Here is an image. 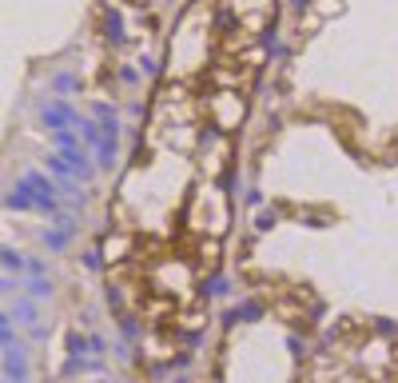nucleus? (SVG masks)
<instances>
[{
	"instance_id": "21",
	"label": "nucleus",
	"mask_w": 398,
	"mask_h": 383,
	"mask_svg": "<svg viewBox=\"0 0 398 383\" xmlns=\"http://www.w3.org/2000/svg\"><path fill=\"white\" fill-rule=\"evenodd\" d=\"M287 351H291L295 359H302V364L311 359V343H307V339H299V335H287Z\"/></svg>"
},
{
	"instance_id": "28",
	"label": "nucleus",
	"mask_w": 398,
	"mask_h": 383,
	"mask_svg": "<svg viewBox=\"0 0 398 383\" xmlns=\"http://www.w3.org/2000/svg\"><path fill=\"white\" fill-rule=\"evenodd\" d=\"M16 339H20V327H16V323H0V351L12 348Z\"/></svg>"
},
{
	"instance_id": "14",
	"label": "nucleus",
	"mask_w": 398,
	"mask_h": 383,
	"mask_svg": "<svg viewBox=\"0 0 398 383\" xmlns=\"http://www.w3.org/2000/svg\"><path fill=\"white\" fill-rule=\"evenodd\" d=\"M116 327H120V339L127 343H143V323L132 312H116Z\"/></svg>"
},
{
	"instance_id": "32",
	"label": "nucleus",
	"mask_w": 398,
	"mask_h": 383,
	"mask_svg": "<svg viewBox=\"0 0 398 383\" xmlns=\"http://www.w3.org/2000/svg\"><path fill=\"white\" fill-rule=\"evenodd\" d=\"M80 327H84V332L96 327V307H84V312H80Z\"/></svg>"
},
{
	"instance_id": "1",
	"label": "nucleus",
	"mask_w": 398,
	"mask_h": 383,
	"mask_svg": "<svg viewBox=\"0 0 398 383\" xmlns=\"http://www.w3.org/2000/svg\"><path fill=\"white\" fill-rule=\"evenodd\" d=\"M20 184L32 192V204H36L40 216H60L64 212V200H60V192H56V180H52V176L36 172V168H24V172H20Z\"/></svg>"
},
{
	"instance_id": "13",
	"label": "nucleus",
	"mask_w": 398,
	"mask_h": 383,
	"mask_svg": "<svg viewBox=\"0 0 398 383\" xmlns=\"http://www.w3.org/2000/svg\"><path fill=\"white\" fill-rule=\"evenodd\" d=\"M24 264H28V252L0 244V268L8 271V275H20V280H24Z\"/></svg>"
},
{
	"instance_id": "3",
	"label": "nucleus",
	"mask_w": 398,
	"mask_h": 383,
	"mask_svg": "<svg viewBox=\"0 0 398 383\" xmlns=\"http://www.w3.org/2000/svg\"><path fill=\"white\" fill-rule=\"evenodd\" d=\"M0 371L8 383H28L32 380V359H28V339H16L12 348L0 351Z\"/></svg>"
},
{
	"instance_id": "6",
	"label": "nucleus",
	"mask_w": 398,
	"mask_h": 383,
	"mask_svg": "<svg viewBox=\"0 0 398 383\" xmlns=\"http://www.w3.org/2000/svg\"><path fill=\"white\" fill-rule=\"evenodd\" d=\"M92 120H96V128H100V136H120V132H124V116H120L116 104L96 100V104H92Z\"/></svg>"
},
{
	"instance_id": "27",
	"label": "nucleus",
	"mask_w": 398,
	"mask_h": 383,
	"mask_svg": "<svg viewBox=\"0 0 398 383\" xmlns=\"http://www.w3.org/2000/svg\"><path fill=\"white\" fill-rule=\"evenodd\" d=\"M20 284H24L20 275H8V271H0V296H16V291H20Z\"/></svg>"
},
{
	"instance_id": "17",
	"label": "nucleus",
	"mask_w": 398,
	"mask_h": 383,
	"mask_svg": "<svg viewBox=\"0 0 398 383\" xmlns=\"http://www.w3.org/2000/svg\"><path fill=\"white\" fill-rule=\"evenodd\" d=\"M203 296H207V300H227V296H231V280H227L223 271L207 275V280H203Z\"/></svg>"
},
{
	"instance_id": "5",
	"label": "nucleus",
	"mask_w": 398,
	"mask_h": 383,
	"mask_svg": "<svg viewBox=\"0 0 398 383\" xmlns=\"http://www.w3.org/2000/svg\"><path fill=\"white\" fill-rule=\"evenodd\" d=\"M8 319H12L16 327H32V323H40V303L24 296V291H16L12 303H8Z\"/></svg>"
},
{
	"instance_id": "22",
	"label": "nucleus",
	"mask_w": 398,
	"mask_h": 383,
	"mask_svg": "<svg viewBox=\"0 0 398 383\" xmlns=\"http://www.w3.org/2000/svg\"><path fill=\"white\" fill-rule=\"evenodd\" d=\"M104 303H108L111 312H124V287L108 284V287H104Z\"/></svg>"
},
{
	"instance_id": "36",
	"label": "nucleus",
	"mask_w": 398,
	"mask_h": 383,
	"mask_svg": "<svg viewBox=\"0 0 398 383\" xmlns=\"http://www.w3.org/2000/svg\"><path fill=\"white\" fill-rule=\"evenodd\" d=\"M100 383H111V380H100Z\"/></svg>"
},
{
	"instance_id": "9",
	"label": "nucleus",
	"mask_w": 398,
	"mask_h": 383,
	"mask_svg": "<svg viewBox=\"0 0 398 383\" xmlns=\"http://www.w3.org/2000/svg\"><path fill=\"white\" fill-rule=\"evenodd\" d=\"M24 296H32L36 303L44 300H56V284H52V275H24V284H20Z\"/></svg>"
},
{
	"instance_id": "23",
	"label": "nucleus",
	"mask_w": 398,
	"mask_h": 383,
	"mask_svg": "<svg viewBox=\"0 0 398 383\" xmlns=\"http://www.w3.org/2000/svg\"><path fill=\"white\" fill-rule=\"evenodd\" d=\"M108 339H104V335L100 332H88V351H92V355H100V359H108Z\"/></svg>"
},
{
	"instance_id": "38",
	"label": "nucleus",
	"mask_w": 398,
	"mask_h": 383,
	"mask_svg": "<svg viewBox=\"0 0 398 383\" xmlns=\"http://www.w3.org/2000/svg\"><path fill=\"white\" fill-rule=\"evenodd\" d=\"M156 383H159V380H156Z\"/></svg>"
},
{
	"instance_id": "26",
	"label": "nucleus",
	"mask_w": 398,
	"mask_h": 383,
	"mask_svg": "<svg viewBox=\"0 0 398 383\" xmlns=\"http://www.w3.org/2000/svg\"><path fill=\"white\" fill-rule=\"evenodd\" d=\"M24 275H52V271H48V259H44V255H28Z\"/></svg>"
},
{
	"instance_id": "8",
	"label": "nucleus",
	"mask_w": 398,
	"mask_h": 383,
	"mask_svg": "<svg viewBox=\"0 0 398 383\" xmlns=\"http://www.w3.org/2000/svg\"><path fill=\"white\" fill-rule=\"evenodd\" d=\"M96 172H111L120 164V136H100V144L92 148Z\"/></svg>"
},
{
	"instance_id": "18",
	"label": "nucleus",
	"mask_w": 398,
	"mask_h": 383,
	"mask_svg": "<svg viewBox=\"0 0 398 383\" xmlns=\"http://www.w3.org/2000/svg\"><path fill=\"white\" fill-rule=\"evenodd\" d=\"M64 348H68V355H72V359H80V355H92V351H88V332H84V327H68Z\"/></svg>"
},
{
	"instance_id": "15",
	"label": "nucleus",
	"mask_w": 398,
	"mask_h": 383,
	"mask_svg": "<svg viewBox=\"0 0 398 383\" xmlns=\"http://www.w3.org/2000/svg\"><path fill=\"white\" fill-rule=\"evenodd\" d=\"M40 239H44V248H48L52 255H64V252H68V244H72V236H68L64 228H56V223H48Z\"/></svg>"
},
{
	"instance_id": "2",
	"label": "nucleus",
	"mask_w": 398,
	"mask_h": 383,
	"mask_svg": "<svg viewBox=\"0 0 398 383\" xmlns=\"http://www.w3.org/2000/svg\"><path fill=\"white\" fill-rule=\"evenodd\" d=\"M36 120H40L44 132H52V128H76L80 108H76V104H68L64 96H44V100H40V108H36Z\"/></svg>"
},
{
	"instance_id": "30",
	"label": "nucleus",
	"mask_w": 398,
	"mask_h": 383,
	"mask_svg": "<svg viewBox=\"0 0 398 383\" xmlns=\"http://www.w3.org/2000/svg\"><path fill=\"white\" fill-rule=\"evenodd\" d=\"M136 68H140V76H159V60H156V56H140Z\"/></svg>"
},
{
	"instance_id": "37",
	"label": "nucleus",
	"mask_w": 398,
	"mask_h": 383,
	"mask_svg": "<svg viewBox=\"0 0 398 383\" xmlns=\"http://www.w3.org/2000/svg\"><path fill=\"white\" fill-rule=\"evenodd\" d=\"M4 383H8V380H4Z\"/></svg>"
},
{
	"instance_id": "34",
	"label": "nucleus",
	"mask_w": 398,
	"mask_h": 383,
	"mask_svg": "<svg viewBox=\"0 0 398 383\" xmlns=\"http://www.w3.org/2000/svg\"><path fill=\"white\" fill-rule=\"evenodd\" d=\"M291 8H295V12H307V8H311V0H291Z\"/></svg>"
},
{
	"instance_id": "35",
	"label": "nucleus",
	"mask_w": 398,
	"mask_h": 383,
	"mask_svg": "<svg viewBox=\"0 0 398 383\" xmlns=\"http://www.w3.org/2000/svg\"><path fill=\"white\" fill-rule=\"evenodd\" d=\"M0 323H12V319H8V312H4V307H0Z\"/></svg>"
},
{
	"instance_id": "19",
	"label": "nucleus",
	"mask_w": 398,
	"mask_h": 383,
	"mask_svg": "<svg viewBox=\"0 0 398 383\" xmlns=\"http://www.w3.org/2000/svg\"><path fill=\"white\" fill-rule=\"evenodd\" d=\"M44 168H48V176H52V180H72V168H68V160H64L60 152H48Z\"/></svg>"
},
{
	"instance_id": "10",
	"label": "nucleus",
	"mask_w": 398,
	"mask_h": 383,
	"mask_svg": "<svg viewBox=\"0 0 398 383\" xmlns=\"http://www.w3.org/2000/svg\"><path fill=\"white\" fill-rule=\"evenodd\" d=\"M80 88H84V76H80V72L60 68V72H52V76H48V92H52V96H68V92H80Z\"/></svg>"
},
{
	"instance_id": "12",
	"label": "nucleus",
	"mask_w": 398,
	"mask_h": 383,
	"mask_svg": "<svg viewBox=\"0 0 398 383\" xmlns=\"http://www.w3.org/2000/svg\"><path fill=\"white\" fill-rule=\"evenodd\" d=\"M0 204L8 207V212H36V204H32V192L24 188L20 180H16L12 188H8L4 196H0Z\"/></svg>"
},
{
	"instance_id": "4",
	"label": "nucleus",
	"mask_w": 398,
	"mask_h": 383,
	"mask_svg": "<svg viewBox=\"0 0 398 383\" xmlns=\"http://www.w3.org/2000/svg\"><path fill=\"white\" fill-rule=\"evenodd\" d=\"M263 316H267V303L263 300H239V303H231L219 319H223V332H235L239 323H259Z\"/></svg>"
},
{
	"instance_id": "33",
	"label": "nucleus",
	"mask_w": 398,
	"mask_h": 383,
	"mask_svg": "<svg viewBox=\"0 0 398 383\" xmlns=\"http://www.w3.org/2000/svg\"><path fill=\"white\" fill-rule=\"evenodd\" d=\"M247 204H251V207H259V204H263V192H259V188H251V192H247Z\"/></svg>"
},
{
	"instance_id": "31",
	"label": "nucleus",
	"mask_w": 398,
	"mask_h": 383,
	"mask_svg": "<svg viewBox=\"0 0 398 383\" xmlns=\"http://www.w3.org/2000/svg\"><path fill=\"white\" fill-rule=\"evenodd\" d=\"M120 84H127V88H132V84H140V68L124 64V68H120Z\"/></svg>"
},
{
	"instance_id": "24",
	"label": "nucleus",
	"mask_w": 398,
	"mask_h": 383,
	"mask_svg": "<svg viewBox=\"0 0 398 383\" xmlns=\"http://www.w3.org/2000/svg\"><path fill=\"white\" fill-rule=\"evenodd\" d=\"M374 335L379 339H398V319H374Z\"/></svg>"
},
{
	"instance_id": "7",
	"label": "nucleus",
	"mask_w": 398,
	"mask_h": 383,
	"mask_svg": "<svg viewBox=\"0 0 398 383\" xmlns=\"http://www.w3.org/2000/svg\"><path fill=\"white\" fill-rule=\"evenodd\" d=\"M104 367H108V359H100V355H80V359H64L60 375L64 380H76V375H104Z\"/></svg>"
},
{
	"instance_id": "25",
	"label": "nucleus",
	"mask_w": 398,
	"mask_h": 383,
	"mask_svg": "<svg viewBox=\"0 0 398 383\" xmlns=\"http://www.w3.org/2000/svg\"><path fill=\"white\" fill-rule=\"evenodd\" d=\"M275 223H279V207H263L259 220H255V228H259V232H271Z\"/></svg>"
},
{
	"instance_id": "20",
	"label": "nucleus",
	"mask_w": 398,
	"mask_h": 383,
	"mask_svg": "<svg viewBox=\"0 0 398 383\" xmlns=\"http://www.w3.org/2000/svg\"><path fill=\"white\" fill-rule=\"evenodd\" d=\"M24 332H28V343H36V348H40V343H48V339H52V323H44V319H40V323H32V327H24Z\"/></svg>"
},
{
	"instance_id": "11",
	"label": "nucleus",
	"mask_w": 398,
	"mask_h": 383,
	"mask_svg": "<svg viewBox=\"0 0 398 383\" xmlns=\"http://www.w3.org/2000/svg\"><path fill=\"white\" fill-rule=\"evenodd\" d=\"M104 40H108L111 48H120V44H127V32H124V16L116 12V8H104Z\"/></svg>"
},
{
	"instance_id": "16",
	"label": "nucleus",
	"mask_w": 398,
	"mask_h": 383,
	"mask_svg": "<svg viewBox=\"0 0 398 383\" xmlns=\"http://www.w3.org/2000/svg\"><path fill=\"white\" fill-rule=\"evenodd\" d=\"M136 348H140V343H127V339H116V343L108 348V355L116 359V364H143V355H140Z\"/></svg>"
},
{
	"instance_id": "29",
	"label": "nucleus",
	"mask_w": 398,
	"mask_h": 383,
	"mask_svg": "<svg viewBox=\"0 0 398 383\" xmlns=\"http://www.w3.org/2000/svg\"><path fill=\"white\" fill-rule=\"evenodd\" d=\"M84 268H88V271H104V252H100V248H88V252H84Z\"/></svg>"
}]
</instances>
